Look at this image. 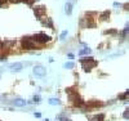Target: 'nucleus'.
Masks as SVG:
<instances>
[{"instance_id":"1","label":"nucleus","mask_w":129,"mask_h":121,"mask_svg":"<svg viewBox=\"0 0 129 121\" xmlns=\"http://www.w3.org/2000/svg\"><path fill=\"white\" fill-rule=\"evenodd\" d=\"M80 60H81V63H83V68H84V71H87V72H89V71L97 64L96 60H94L93 58H90V57L83 58V59H80Z\"/></svg>"},{"instance_id":"2","label":"nucleus","mask_w":129,"mask_h":121,"mask_svg":"<svg viewBox=\"0 0 129 121\" xmlns=\"http://www.w3.org/2000/svg\"><path fill=\"white\" fill-rule=\"evenodd\" d=\"M36 44H39V43L32 40L31 37H25V39H22V48L23 49H35Z\"/></svg>"},{"instance_id":"3","label":"nucleus","mask_w":129,"mask_h":121,"mask_svg":"<svg viewBox=\"0 0 129 121\" xmlns=\"http://www.w3.org/2000/svg\"><path fill=\"white\" fill-rule=\"evenodd\" d=\"M32 39H34L36 43H39V44H45V43H49V41L52 40L50 36L45 35V34H36Z\"/></svg>"},{"instance_id":"4","label":"nucleus","mask_w":129,"mask_h":121,"mask_svg":"<svg viewBox=\"0 0 129 121\" xmlns=\"http://www.w3.org/2000/svg\"><path fill=\"white\" fill-rule=\"evenodd\" d=\"M32 72H34V75H35L36 77H44L45 73H47V70H45L43 66H39V64H37V66L34 67Z\"/></svg>"},{"instance_id":"5","label":"nucleus","mask_w":129,"mask_h":121,"mask_svg":"<svg viewBox=\"0 0 129 121\" xmlns=\"http://www.w3.org/2000/svg\"><path fill=\"white\" fill-rule=\"evenodd\" d=\"M9 68H10V71H13V72H19V71L22 70V63H18V62L12 63V64L9 66Z\"/></svg>"},{"instance_id":"6","label":"nucleus","mask_w":129,"mask_h":121,"mask_svg":"<svg viewBox=\"0 0 129 121\" xmlns=\"http://www.w3.org/2000/svg\"><path fill=\"white\" fill-rule=\"evenodd\" d=\"M12 104L16 106V107H23V106H26V101H25V99H21V98H18V99L12 101Z\"/></svg>"},{"instance_id":"7","label":"nucleus","mask_w":129,"mask_h":121,"mask_svg":"<svg viewBox=\"0 0 129 121\" xmlns=\"http://www.w3.org/2000/svg\"><path fill=\"white\" fill-rule=\"evenodd\" d=\"M45 12V8L44 6H37V8H34V13H35V16L37 18H40L41 17V14Z\"/></svg>"},{"instance_id":"8","label":"nucleus","mask_w":129,"mask_h":121,"mask_svg":"<svg viewBox=\"0 0 129 121\" xmlns=\"http://www.w3.org/2000/svg\"><path fill=\"white\" fill-rule=\"evenodd\" d=\"M90 52H92V50H90L89 48H85V49L80 50V52H79V54H80V56H85V54H90Z\"/></svg>"},{"instance_id":"9","label":"nucleus","mask_w":129,"mask_h":121,"mask_svg":"<svg viewBox=\"0 0 129 121\" xmlns=\"http://www.w3.org/2000/svg\"><path fill=\"white\" fill-rule=\"evenodd\" d=\"M59 103H61V102L57 99V98H50V99H49V104H52V106H53V104H54V106H58Z\"/></svg>"},{"instance_id":"10","label":"nucleus","mask_w":129,"mask_h":121,"mask_svg":"<svg viewBox=\"0 0 129 121\" xmlns=\"http://www.w3.org/2000/svg\"><path fill=\"white\" fill-rule=\"evenodd\" d=\"M71 12H72V4H71V3H69V4L66 5V14H69V16H70Z\"/></svg>"},{"instance_id":"11","label":"nucleus","mask_w":129,"mask_h":121,"mask_svg":"<svg viewBox=\"0 0 129 121\" xmlns=\"http://www.w3.org/2000/svg\"><path fill=\"white\" fill-rule=\"evenodd\" d=\"M43 25H47V26H49L50 28L53 27V25H52V19H50V18H47L45 21H43Z\"/></svg>"},{"instance_id":"12","label":"nucleus","mask_w":129,"mask_h":121,"mask_svg":"<svg viewBox=\"0 0 129 121\" xmlns=\"http://www.w3.org/2000/svg\"><path fill=\"white\" fill-rule=\"evenodd\" d=\"M75 63L74 62H69V63H65V68H74Z\"/></svg>"},{"instance_id":"13","label":"nucleus","mask_w":129,"mask_h":121,"mask_svg":"<svg viewBox=\"0 0 129 121\" xmlns=\"http://www.w3.org/2000/svg\"><path fill=\"white\" fill-rule=\"evenodd\" d=\"M103 115H97L96 117H93V121H103Z\"/></svg>"},{"instance_id":"14","label":"nucleus","mask_w":129,"mask_h":121,"mask_svg":"<svg viewBox=\"0 0 129 121\" xmlns=\"http://www.w3.org/2000/svg\"><path fill=\"white\" fill-rule=\"evenodd\" d=\"M109 16H110V13L106 12V13H102V14H101V18H102V19H107Z\"/></svg>"},{"instance_id":"15","label":"nucleus","mask_w":129,"mask_h":121,"mask_svg":"<svg viewBox=\"0 0 129 121\" xmlns=\"http://www.w3.org/2000/svg\"><path fill=\"white\" fill-rule=\"evenodd\" d=\"M125 98H128V90H127V92H125L124 94H121V95H120V99H125Z\"/></svg>"},{"instance_id":"16","label":"nucleus","mask_w":129,"mask_h":121,"mask_svg":"<svg viewBox=\"0 0 129 121\" xmlns=\"http://www.w3.org/2000/svg\"><path fill=\"white\" fill-rule=\"evenodd\" d=\"M59 120H61V121H71L69 117H66V116H61V117H59Z\"/></svg>"},{"instance_id":"17","label":"nucleus","mask_w":129,"mask_h":121,"mask_svg":"<svg viewBox=\"0 0 129 121\" xmlns=\"http://www.w3.org/2000/svg\"><path fill=\"white\" fill-rule=\"evenodd\" d=\"M3 50H4V43H3V41H0V54L3 53Z\"/></svg>"},{"instance_id":"18","label":"nucleus","mask_w":129,"mask_h":121,"mask_svg":"<svg viewBox=\"0 0 129 121\" xmlns=\"http://www.w3.org/2000/svg\"><path fill=\"white\" fill-rule=\"evenodd\" d=\"M34 102H36V103L40 102V97H39V95H35V97H34Z\"/></svg>"},{"instance_id":"19","label":"nucleus","mask_w":129,"mask_h":121,"mask_svg":"<svg viewBox=\"0 0 129 121\" xmlns=\"http://www.w3.org/2000/svg\"><path fill=\"white\" fill-rule=\"evenodd\" d=\"M123 116H124V117H125V119L128 120V117H129V113H128V108H127V111L124 112V115H123Z\"/></svg>"},{"instance_id":"20","label":"nucleus","mask_w":129,"mask_h":121,"mask_svg":"<svg viewBox=\"0 0 129 121\" xmlns=\"http://www.w3.org/2000/svg\"><path fill=\"white\" fill-rule=\"evenodd\" d=\"M67 35V31H63L62 34H61V39H65V36Z\"/></svg>"},{"instance_id":"21","label":"nucleus","mask_w":129,"mask_h":121,"mask_svg":"<svg viewBox=\"0 0 129 121\" xmlns=\"http://www.w3.org/2000/svg\"><path fill=\"white\" fill-rule=\"evenodd\" d=\"M116 31H115V30H110V31H107V32H105V34H115Z\"/></svg>"},{"instance_id":"22","label":"nucleus","mask_w":129,"mask_h":121,"mask_svg":"<svg viewBox=\"0 0 129 121\" xmlns=\"http://www.w3.org/2000/svg\"><path fill=\"white\" fill-rule=\"evenodd\" d=\"M6 1H8V0H0V5H3V4H5Z\"/></svg>"},{"instance_id":"23","label":"nucleus","mask_w":129,"mask_h":121,"mask_svg":"<svg viewBox=\"0 0 129 121\" xmlns=\"http://www.w3.org/2000/svg\"><path fill=\"white\" fill-rule=\"evenodd\" d=\"M0 60H1V62H5V60H6V57H0Z\"/></svg>"},{"instance_id":"24","label":"nucleus","mask_w":129,"mask_h":121,"mask_svg":"<svg viewBox=\"0 0 129 121\" xmlns=\"http://www.w3.org/2000/svg\"><path fill=\"white\" fill-rule=\"evenodd\" d=\"M10 1H12V3H19L21 0H10Z\"/></svg>"}]
</instances>
